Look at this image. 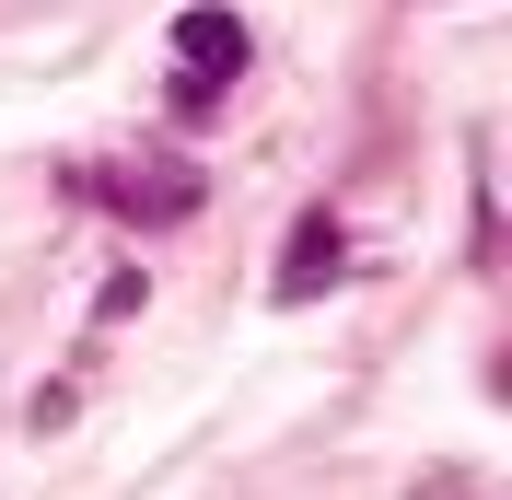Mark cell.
I'll return each mask as SVG.
<instances>
[{
	"mask_svg": "<svg viewBox=\"0 0 512 500\" xmlns=\"http://www.w3.org/2000/svg\"><path fill=\"white\" fill-rule=\"evenodd\" d=\"M140 291H152V280H140V268H117V280L94 291V314H105V326H117V314H140Z\"/></svg>",
	"mask_w": 512,
	"mask_h": 500,
	"instance_id": "4",
	"label": "cell"
},
{
	"mask_svg": "<svg viewBox=\"0 0 512 500\" xmlns=\"http://www.w3.org/2000/svg\"><path fill=\"white\" fill-rule=\"evenodd\" d=\"M338 268H350V233H338L326 210H303V221H291V256H280V280H268V291H280V303H315Z\"/></svg>",
	"mask_w": 512,
	"mask_h": 500,
	"instance_id": "3",
	"label": "cell"
},
{
	"mask_svg": "<svg viewBox=\"0 0 512 500\" xmlns=\"http://www.w3.org/2000/svg\"><path fill=\"white\" fill-rule=\"evenodd\" d=\"M82 187H94L117 221H140V233H175V221H187L198 198H210V187L187 175V163H163V175H82Z\"/></svg>",
	"mask_w": 512,
	"mask_h": 500,
	"instance_id": "2",
	"label": "cell"
},
{
	"mask_svg": "<svg viewBox=\"0 0 512 500\" xmlns=\"http://www.w3.org/2000/svg\"><path fill=\"white\" fill-rule=\"evenodd\" d=\"M175 59H187V82H175V117H210V105L245 82V59H256V35L233 24L222 0H187L175 12Z\"/></svg>",
	"mask_w": 512,
	"mask_h": 500,
	"instance_id": "1",
	"label": "cell"
}]
</instances>
